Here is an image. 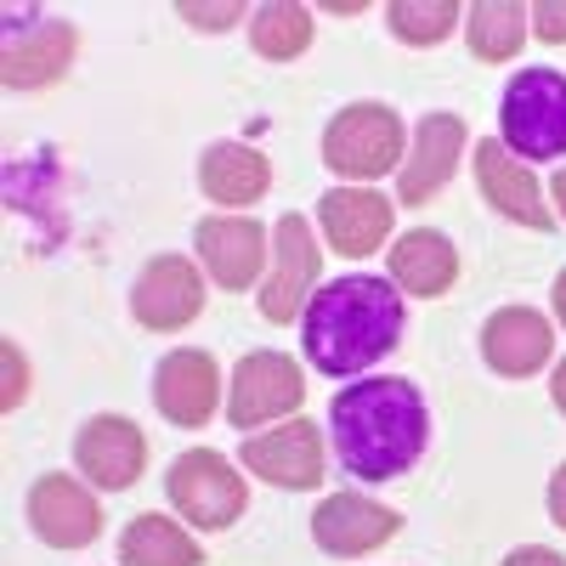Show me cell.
Masks as SVG:
<instances>
[{
  "instance_id": "1",
  "label": "cell",
  "mask_w": 566,
  "mask_h": 566,
  "mask_svg": "<svg viewBox=\"0 0 566 566\" xmlns=\"http://www.w3.org/2000/svg\"><path fill=\"white\" fill-rule=\"evenodd\" d=\"M328 431H335V453L346 464V476L397 482L419 464L424 442H431V408H424V391L413 380L380 374V380H357L335 391Z\"/></svg>"
},
{
  "instance_id": "2",
  "label": "cell",
  "mask_w": 566,
  "mask_h": 566,
  "mask_svg": "<svg viewBox=\"0 0 566 566\" xmlns=\"http://www.w3.org/2000/svg\"><path fill=\"white\" fill-rule=\"evenodd\" d=\"M301 323H306L312 368L328 374V380H352V374L374 368L386 352H397L408 312H402V295L391 277L352 272V277L323 283Z\"/></svg>"
},
{
  "instance_id": "3",
  "label": "cell",
  "mask_w": 566,
  "mask_h": 566,
  "mask_svg": "<svg viewBox=\"0 0 566 566\" xmlns=\"http://www.w3.org/2000/svg\"><path fill=\"white\" fill-rule=\"evenodd\" d=\"M499 142L515 159H566V74L515 69L499 97Z\"/></svg>"
},
{
  "instance_id": "4",
  "label": "cell",
  "mask_w": 566,
  "mask_h": 566,
  "mask_svg": "<svg viewBox=\"0 0 566 566\" xmlns=\"http://www.w3.org/2000/svg\"><path fill=\"white\" fill-rule=\"evenodd\" d=\"M402 114L386 103H352L328 119L323 130V165L340 181H380L391 170H402Z\"/></svg>"
},
{
  "instance_id": "5",
  "label": "cell",
  "mask_w": 566,
  "mask_h": 566,
  "mask_svg": "<svg viewBox=\"0 0 566 566\" xmlns=\"http://www.w3.org/2000/svg\"><path fill=\"white\" fill-rule=\"evenodd\" d=\"M165 493H170V504H176L181 522H193V527H205V533L232 527V522L244 515V504H250L244 476H239V470H232L216 448H187V453L170 464Z\"/></svg>"
},
{
  "instance_id": "6",
  "label": "cell",
  "mask_w": 566,
  "mask_h": 566,
  "mask_svg": "<svg viewBox=\"0 0 566 566\" xmlns=\"http://www.w3.org/2000/svg\"><path fill=\"white\" fill-rule=\"evenodd\" d=\"M317 272H323V250H317V239H312L306 216H283V221L272 227V266H266L261 295H255L261 317H266V323H295V317H306L312 290H317Z\"/></svg>"
},
{
  "instance_id": "7",
  "label": "cell",
  "mask_w": 566,
  "mask_h": 566,
  "mask_svg": "<svg viewBox=\"0 0 566 566\" xmlns=\"http://www.w3.org/2000/svg\"><path fill=\"white\" fill-rule=\"evenodd\" d=\"M306 402V380H301V363L283 357V352H250L239 368H232V386H227V419L239 431H255V424H272L283 413H295Z\"/></svg>"
},
{
  "instance_id": "8",
  "label": "cell",
  "mask_w": 566,
  "mask_h": 566,
  "mask_svg": "<svg viewBox=\"0 0 566 566\" xmlns=\"http://www.w3.org/2000/svg\"><path fill=\"white\" fill-rule=\"evenodd\" d=\"M130 312L142 328L154 335H176L205 312V277L187 255H154L148 266L136 272V290H130Z\"/></svg>"
},
{
  "instance_id": "9",
  "label": "cell",
  "mask_w": 566,
  "mask_h": 566,
  "mask_svg": "<svg viewBox=\"0 0 566 566\" xmlns=\"http://www.w3.org/2000/svg\"><path fill=\"white\" fill-rule=\"evenodd\" d=\"M402 533V515L368 493H328L312 515V538L323 555H340V560H357V555H374L380 544H391Z\"/></svg>"
},
{
  "instance_id": "10",
  "label": "cell",
  "mask_w": 566,
  "mask_h": 566,
  "mask_svg": "<svg viewBox=\"0 0 566 566\" xmlns=\"http://www.w3.org/2000/svg\"><path fill=\"white\" fill-rule=\"evenodd\" d=\"M74 464H80V476L97 482L103 493H125V488H136L142 464H148V437H142L125 413H97V419L80 424Z\"/></svg>"
},
{
  "instance_id": "11",
  "label": "cell",
  "mask_w": 566,
  "mask_h": 566,
  "mask_svg": "<svg viewBox=\"0 0 566 566\" xmlns=\"http://www.w3.org/2000/svg\"><path fill=\"white\" fill-rule=\"evenodd\" d=\"M154 402L170 424H181V431H199V424H210L216 402H221V368L210 352L199 346H176L170 357H159L154 368Z\"/></svg>"
},
{
  "instance_id": "12",
  "label": "cell",
  "mask_w": 566,
  "mask_h": 566,
  "mask_svg": "<svg viewBox=\"0 0 566 566\" xmlns=\"http://www.w3.org/2000/svg\"><path fill=\"white\" fill-rule=\"evenodd\" d=\"M317 227L335 255L363 261L374 250H386L391 239V199L374 193V187H328L317 199Z\"/></svg>"
},
{
  "instance_id": "13",
  "label": "cell",
  "mask_w": 566,
  "mask_h": 566,
  "mask_svg": "<svg viewBox=\"0 0 566 566\" xmlns=\"http://www.w3.org/2000/svg\"><path fill=\"white\" fill-rule=\"evenodd\" d=\"M193 244H199L205 272L221 283V290H250V283L272 266V239H266V227L250 221V216H210V221H199Z\"/></svg>"
},
{
  "instance_id": "14",
  "label": "cell",
  "mask_w": 566,
  "mask_h": 566,
  "mask_svg": "<svg viewBox=\"0 0 566 566\" xmlns=\"http://www.w3.org/2000/svg\"><path fill=\"white\" fill-rule=\"evenodd\" d=\"M244 470L272 488H317L323 482V431L312 419H290L239 448Z\"/></svg>"
},
{
  "instance_id": "15",
  "label": "cell",
  "mask_w": 566,
  "mask_h": 566,
  "mask_svg": "<svg viewBox=\"0 0 566 566\" xmlns=\"http://www.w3.org/2000/svg\"><path fill=\"white\" fill-rule=\"evenodd\" d=\"M464 159V119L459 114H424L419 130H413V148L397 170V199L402 205H424V199H437L442 187L453 181Z\"/></svg>"
},
{
  "instance_id": "16",
  "label": "cell",
  "mask_w": 566,
  "mask_h": 566,
  "mask_svg": "<svg viewBox=\"0 0 566 566\" xmlns=\"http://www.w3.org/2000/svg\"><path fill=\"white\" fill-rule=\"evenodd\" d=\"M476 187H482V199L510 216V221H522L533 232H549L555 227V210L544 205V187L533 176V165H522L499 136H488L482 148H476Z\"/></svg>"
},
{
  "instance_id": "17",
  "label": "cell",
  "mask_w": 566,
  "mask_h": 566,
  "mask_svg": "<svg viewBox=\"0 0 566 566\" xmlns=\"http://www.w3.org/2000/svg\"><path fill=\"white\" fill-rule=\"evenodd\" d=\"M482 357L504 380H527V374H538L555 357V328L533 306H504L482 328Z\"/></svg>"
},
{
  "instance_id": "18",
  "label": "cell",
  "mask_w": 566,
  "mask_h": 566,
  "mask_svg": "<svg viewBox=\"0 0 566 566\" xmlns=\"http://www.w3.org/2000/svg\"><path fill=\"white\" fill-rule=\"evenodd\" d=\"M29 527L52 549H80L103 533V510L74 476H40L29 493Z\"/></svg>"
},
{
  "instance_id": "19",
  "label": "cell",
  "mask_w": 566,
  "mask_h": 566,
  "mask_svg": "<svg viewBox=\"0 0 566 566\" xmlns=\"http://www.w3.org/2000/svg\"><path fill=\"white\" fill-rule=\"evenodd\" d=\"M391 255V283L402 295H424V301H437L453 290V277H459V250L448 232L437 227H413L402 232V239L386 250Z\"/></svg>"
},
{
  "instance_id": "20",
  "label": "cell",
  "mask_w": 566,
  "mask_h": 566,
  "mask_svg": "<svg viewBox=\"0 0 566 566\" xmlns=\"http://www.w3.org/2000/svg\"><path fill=\"white\" fill-rule=\"evenodd\" d=\"M80 52V34L74 23L52 18V23H34V34H12L7 40V85L29 91V85H52L63 80V69Z\"/></svg>"
},
{
  "instance_id": "21",
  "label": "cell",
  "mask_w": 566,
  "mask_h": 566,
  "mask_svg": "<svg viewBox=\"0 0 566 566\" xmlns=\"http://www.w3.org/2000/svg\"><path fill=\"white\" fill-rule=\"evenodd\" d=\"M199 187L216 205H255L272 187V165H266V154L244 148V142H216L199 159Z\"/></svg>"
},
{
  "instance_id": "22",
  "label": "cell",
  "mask_w": 566,
  "mask_h": 566,
  "mask_svg": "<svg viewBox=\"0 0 566 566\" xmlns=\"http://www.w3.org/2000/svg\"><path fill=\"white\" fill-rule=\"evenodd\" d=\"M119 566H205V549L170 515H136L119 538Z\"/></svg>"
},
{
  "instance_id": "23",
  "label": "cell",
  "mask_w": 566,
  "mask_h": 566,
  "mask_svg": "<svg viewBox=\"0 0 566 566\" xmlns=\"http://www.w3.org/2000/svg\"><path fill=\"white\" fill-rule=\"evenodd\" d=\"M527 29H533V12L515 7V0H482V7L464 12L470 57H482V63H510L515 52H522Z\"/></svg>"
},
{
  "instance_id": "24",
  "label": "cell",
  "mask_w": 566,
  "mask_h": 566,
  "mask_svg": "<svg viewBox=\"0 0 566 566\" xmlns=\"http://www.w3.org/2000/svg\"><path fill=\"white\" fill-rule=\"evenodd\" d=\"M250 45L272 63H290L312 45V12L306 7H290V0H272V7H255L250 12Z\"/></svg>"
},
{
  "instance_id": "25",
  "label": "cell",
  "mask_w": 566,
  "mask_h": 566,
  "mask_svg": "<svg viewBox=\"0 0 566 566\" xmlns=\"http://www.w3.org/2000/svg\"><path fill=\"white\" fill-rule=\"evenodd\" d=\"M386 18H391V34L408 45H442L464 23V12L453 0H391Z\"/></svg>"
},
{
  "instance_id": "26",
  "label": "cell",
  "mask_w": 566,
  "mask_h": 566,
  "mask_svg": "<svg viewBox=\"0 0 566 566\" xmlns=\"http://www.w3.org/2000/svg\"><path fill=\"white\" fill-rule=\"evenodd\" d=\"M0 363H7V391H0V402H7V413H12V408H23V397H29V363H23L18 340L0 346Z\"/></svg>"
},
{
  "instance_id": "27",
  "label": "cell",
  "mask_w": 566,
  "mask_h": 566,
  "mask_svg": "<svg viewBox=\"0 0 566 566\" xmlns=\"http://www.w3.org/2000/svg\"><path fill=\"white\" fill-rule=\"evenodd\" d=\"M181 18L193 23V29H210V34H221V29H232V23L244 18V7H232V0H227V7H193V0H187V7H181Z\"/></svg>"
},
{
  "instance_id": "28",
  "label": "cell",
  "mask_w": 566,
  "mask_h": 566,
  "mask_svg": "<svg viewBox=\"0 0 566 566\" xmlns=\"http://www.w3.org/2000/svg\"><path fill=\"white\" fill-rule=\"evenodd\" d=\"M533 34L538 40H566V0H538V7H533Z\"/></svg>"
},
{
  "instance_id": "29",
  "label": "cell",
  "mask_w": 566,
  "mask_h": 566,
  "mask_svg": "<svg viewBox=\"0 0 566 566\" xmlns=\"http://www.w3.org/2000/svg\"><path fill=\"white\" fill-rule=\"evenodd\" d=\"M504 566H566V560L555 549H544V544H522V549L504 555Z\"/></svg>"
},
{
  "instance_id": "30",
  "label": "cell",
  "mask_w": 566,
  "mask_h": 566,
  "mask_svg": "<svg viewBox=\"0 0 566 566\" xmlns=\"http://www.w3.org/2000/svg\"><path fill=\"white\" fill-rule=\"evenodd\" d=\"M549 522L566 533V464H560L555 476H549Z\"/></svg>"
},
{
  "instance_id": "31",
  "label": "cell",
  "mask_w": 566,
  "mask_h": 566,
  "mask_svg": "<svg viewBox=\"0 0 566 566\" xmlns=\"http://www.w3.org/2000/svg\"><path fill=\"white\" fill-rule=\"evenodd\" d=\"M549 397H555V408L566 413V357L555 363V374H549Z\"/></svg>"
},
{
  "instance_id": "32",
  "label": "cell",
  "mask_w": 566,
  "mask_h": 566,
  "mask_svg": "<svg viewBox=\"0 0 566 566\" xmlns=\"http://www.w3.org/2000/svg\"><path fill=\"white\" fill-rule=\"evenodd\" d=\"M549 199L560 205V221H566V170H555V181H549Z\"/></svg>"
},
{
  "instance_id": "33",
  "label": "cell",
  "mask_w": 566,
  "mask_h": 566,
  "mask_svg": "<svg viewBox=\"0 0 566 566\" xmlns=\"http://www.w3.org/2000/svg\"><path fill=\"white\" fill-rule=\"evenodd\" d=\"M549 301H555V317L566 323V266H560V277H555V295H549Z\"/></svg>"
}]
</instances>
